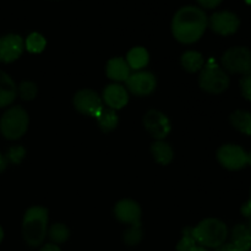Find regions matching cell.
Listing matches in <instances>:
<instances>
[{"label": "cell", "mask_w": 251, "mask_h": 251, "mask_svg": "<svg viewBox=\"0 0 251 251\" xmlns=\"http://www.w3.org/2000/svg\"><path fill=\"white\" fill-rule=\"evenodd\" d=\"M208 26V17L198 6H184L172 19V33L174 38L184 44L198 42Z\"/></svg>", "instance_id": "1"}, {"label": "cell", "mask_w": 251, "mask_h": 251, "mask_svg": "<svg viewBox=\"0 0 251 251\" xmlns=\"http://www.w3.org/2000/svg\"><path fill=\"white\" fill-rule=\"evenodd\" d=\"M48 211L41 206H33L26 211L22 220V235L27 245L37 248L47 235Z\"/></svg>", "instance_id": "2"}, {"label": "cell", "mask_w": 251, "mask_h": 251, "mask_svg": "<svg viewBox=\"0 0 251 251\" xmlns=\"http://www.w3.org/2000/svg\"><path fill=\"white\" fill-rule=\"evenodd\" d=\"M193 237L201 247L217 249L226 243L228 228L217 218H207L193 228Z\"/></svg>", "instance_id": "3"}, {"label": "cell", "mask_w": 251, "mask_h": 251, "mask_svg": "<svg viewBox=\"0 0 251 251\" xmlns=\"http://www.w3.org/2000/svg\"><path fill=\"white\" fill-rule=\"evenodd\" d=\"M28 114L21 107H11L0 119V132L7 140H17L28 129Z\"/></svg>", "instance_id": "4"}, {"label": "cell", "mask_w": 251, "mask_h": 251, "mask_svg": "<svg viewBox=\"0 0 251 251\" xmlns=\"http://www.w3.org/2000/svg\"><path fill=\"white\" fill-rule=\"evenodd\" d=\"M229 77L223 69L216 64L215 60H208L200 70L199 85L203 91L212 95L222 93L229 87Z\"/></svg>", "instance_id": "5"}, {"label": "cell", "mask_w": 251, "mask_h": 251, "mask_svg": "<svg viewBox=\"0 0 251 251\" xmlns=\"http://www.w3.org/2000/svg\"><path fill=\"white\" fill-rule=\"evenodd\" d=\"M222 65L232 74H251V50L247 47H232L222 55Z\"/></svg>", "instance_id": "6"}, {"label": "cell", "mask_w": 251, "mask_h": 251, "mask_svg": "<svg viewBox=\"0 0 251 251\" xmlns=\"http://www.w3.org/2000/svg\"><path fill=\"white\" fill-rule=\"evenodd\" d=\"M217 159L221 166L229 171H239L251 166V152L248 153L238 145H223L217 151Z\"/></svg>", "instance_id": "7"}, {"label": "cell", "mask_w": 251, "mask_h": 251, "mask_svg": "<svg viewBox=\"0 0 251 251\" xmlns=\"http://www.w3.org/2000/svg\"><path fill=\"white\" fill-rule=\"evenodd\" d=\"M114 216L119 222L129 225L127 229H142L141 208L135 201L129 199L119 201L114 207Z\"/></svg>", "instance_id": "8"}, {"label": "cell", "mask_w": 251, "mask_h": 251, "mask_svg": "<svg viewBox=\"0 0 251 251\" xmlns=\"http://www.w3.org/2000/svg\"><path fill=\"white\" fill-rule=\"evenodd\" d=\"M74 107L83 115L96 118L103 109V100L92 90H81L74 96Z\"/></svg>", "instance_id": "9"}, {"label": "cell", "mask_w": 251, "mask_h": 251, "mask_svg": "<svg viewBox=\"0 0 251 251\" xmlns=\"http://www.w3.org/2000/svg\"><path fill=\"white\" fill-rule=\"evenodd\" d=\"M208 26L220 36H230L239 29L240 20L232 11H218L208 19Z\"/></svg>", "instance_id": "10"}, {"label": "cell", "mask_w": 251, "mask_h": 251, "mask_svg": "<svg viewBox=\"0 0 251 251\" xmlns=\"http://www.w3.org/2000/svg\"><path fill=\"white\" fill-rule=\"evenodd\" d=\"M145 129L156 140H163L171 132V122L158 110H149L144 117Z\"/></svg>", "instance_id": "11"}, {"label": "cell", "mask_w": 251, "mask_h": 251, "mask_svg": "<svg viewBox=\"0 0 251 251\" xmlns=\"http://www.w3.org/2000/svg\"><path fill=\"white\" fill-rule=\"evenodd\" d=\"M25 48V42L21 36L15 33L0 37V61L12 63L20 58Z\"/></svg>", "instance_id": "12"}, {"label": "cell", "mask_w": 251, "mask_h": 251, "mask_svg": "<svg viewBox=\"0 0 251 251\" xmlns=\"http://www.w3.org/2000/svg\"><path fill=\"white\" fill-rule=\"evenodd\" d=\"M125 82L130 92L136 96L151 95L156 88V77L153 74L149 71H137V73L130 74Z\"/></svg>", "instance_id": "13"}, {"label": "cell", "mask_w": 251, "mask_h": 251, "mask_svg": "<svg viewBox=\"0 0 251 251\" xmlns=\"http://www.w3.org/2000/svg\"><path fill=\"white\" fill-rule=\"evenodd\" d=\"M103 100L110 109H120L126 105L129 96H127V91L122 85L112 83L103 91Z\"/></svg>", "instance_id": "14"}, {"label": "cell", "mask_w": 251, "mask_h": 251, "mask_svg": "<svg viewBox=\"0 0 251 251\" xmlns=\"http://www.w3.org/2000/svg\"><path fill=\"white\" fill-rule=\"evenodd\" d=\"M17 87L14 80L5 71L0 70V108L7 107L15 100Z\"/></svg>", "instance_id": "15"}, {"label": "cell", "mask_w": 251, "mask_h": 251, "mask_svg": "<svg viewBox=\"0 0 251 251\" xmlns=\"http://www.w3.org/2000/svg\"><path fill=\"white\" fill-rule=\"evenodd\" d=\"M105 73L110 80L126 81L130 76V66L123 58H113L107 63Z\"/></svg>", "instance_id": "16"}, {"label": "cell", "mask_w": 251, "mask_h": 251, "mask_svg": "<svg viewBox=\"0 0 251 251\" xmlns=\"http://www.w3.org/2000/svg\"><path fill=\"white\" fill-rule=\"evenodd\" d=\"M230 244L234 245L240 251H250L251 249V232L247 225H237L232 230Z\"/></svg>", "instance_id": "17"}, {"label": "cell", "mask_w": 251, "mask_h": 251, "mask_svg": "<svg viewBox=\"0 0 251 251\" xmlns=\"http://www.w3.org/2000/svg\"><path fill=\"white\" fill-rule=\"evenodd\" d=\"M151 152L157 163L162 164V166H167L171 163L174 156L172 147L163 140H157L156 142H153L151 145Z\"/></svg>", "instance_id": "18"}, {"label": "cell", "mask_w": 251, "mask_h": 251, "mask_svg": "<svg viewBox=\"0 0 251 251\" xmlns=\"http://www.w3.org/2000/svg\"><path fill=\"white\" fill-rule=\"evenodd\" d=\"M150 55L149 51L142 47H135L131 50H129L126 56V63L130 66V69L134 70H140V69L145 68L149 64Z\"/></svg>", "instance_id": "19"}, {"label": "cell", "mask_w": 251, "mask_h": 251, "mask_svg": "<svg viewBox=\"0 0 251 251\" xmlns=\"http://www.w3.org/2000/svg\"><path fill=\"white\" fill-rule=\"evenodd\" d=\"M96 120H97V124L100 126V129L104 132H109L112 130H114L117 127L118 122V115L117 113L114 112V109H110V108H104L100 110V114L96 117Z\"/></svg>", "instance_id": "20"}, {"label": "cell", "mask_w": 251, "mask_h": 251, "mask_svg": "<svg viewBox=\"0 0 251 251\" xmlns=\"http://www.w3.org/2000/svg\"><path fill=\"white\" fill-rule=\"evenodd\" d=\"M230 123L242 134L251 135V113L245 110H235L230 114Z\"/></svg>", "instance_id": "21"}, {"label": "cell", "mask_w": 251, "mask_h": 251, "mask_svg": "<svg viewBox=\"0 0 251 251\" xmlns=\"http://www.w3.org/2000/svg\"><path fill=\"white\" fill-rule=\"evenodd\" d=\"M203 56L199 51L188 50L181 55V65L189 73H196L203 68Z\"/></svg>", "instance_id": "22"}, {"label": "cell", "mask_w": 251, "mask_h": 251, "mask_svg": "<svg viewBox=\"0 0 251 251\" xmlns=\"http://www.w3.org/2000/svg\"><path fill=\"white\" fill-rule=\"evenodd\" d=\"M69 228L63 223H54L48 230V237L53 244H63L69 239Z\"/></svg>", "instance_id": "23"}, {"label": "cell", "mask_w": 251, "mask_h": 251, "mask_svg": "<svg viewBox=\"0 0 251 251\" xmlns=\"http://www.w3.org/2000/svg\"><path fill=\"white\" fill-rule=\"evenodd\" d=\"M202 247H199V243L193 237V228H185L183 238L176 245V251H200Z\"/></svg>", "instance_id": "24"}, {"label": "cell", "mask_w": 251, "mask_h": 251, "mask_svg": "<svg viewBox=\"0 0 251 251\" xmlns=\"http://www.w3.org/2000/svg\"><path fill=\"white\" fill-rule=\"evenodd\" d=\"M46 38L41 33L33 32V33H31L27 37L26 42H25V46H26L27 50L29 53H41L46 48Z\"/></svg>", "instance_id": "25"}, {"label": "cell", "mask_w": 251, "mask_h": 251, "mask_svg": "<svg viewBox=\"0 0 251 251\" xmlns=\"http://www.w3.org/2000/svg\"><path fill=\"white\" fill-rule=\"evenodd\" d=\"M17 93H19L22 100H31L36 97L37 86L33 82H29V81H24L17 87Z\"/></svg>", "instance_id": "26"}, {"label": "cell", "mask_w": 251, "mask_h": 251, "mask_svg": "<svg viewBox=\"0 0 251 251\" xmlns=\"http://www.w3.org/2000/svg\"><path fill=\"white\" fill-rule=\"evenodd\" d=\"M24 156L25 150L22 147H11L6 154V159L7 162H12V163H20Z\"/></svg>", "instance_id": "27"}, {"label": "cell", "mask_w": 251, "mask_h": 251, "mask_svg": "<svg viewBox=\"0 0 251 251\" xmlns=\"http://www.w3.org/2000/svg\"><path fill=\"white\" fill-rule=\"evenodd\" d=\"M240 90H242V95L244 96L245 100H251V74L245 75L240 80Z\"/></svg>", "instance_id": "28"}, {"label": "cell", "mask_w": 251, "mask_h": 251, "mask_svg": "<svg viewBox=\"0 0 251 251\" xmlns=\"http://www.w3.org/2000/svg\"><path fill=\"white\" fill-rule=\"evenodd\" d=\"M196 1H198L201 6L205 7V9H215V7H217L223 0H196Z\"/></svg>", "instance_id": "29"}, {"label": "cell", "mask_w": 251, "mask_h": 251, "mask_svg": "<svg viewBox=\"0 0 251 251\" xmlns=\"http://www.w3.org/2000/svg\"><path fill=\"white\" fill-rule=\"evenodd\" d=\"M242 213L245 216V217H250L251 216V191H250V198L247 202L243 205L242 207Z\"/></svg>", "instance_id": "30"}, {"label": "cell", "mask_w": 251, "mask_h": 251, "mask_svg": "<svg viewBox=\"0 0 251 251\" xmlns=\"http://www.w3.org/2000/svg\"><path fill=\"white\" fill-rule=\"evenodd\" d=\"M216 251H240V250H238L234 245H232L229 243V244L221 245L220 248H217V249H216Z\"/></svg>", "instance_id": "31"}, {"label": "cell", "mask_w": 251, "mask_h": 251, "mask_svg": "<svg viewBox=\"0 0 251 251\" xmlns=\"http://www.w3.org/2000/svg\"><path fill=\"white\" fill-rule=\"evenodd\" d=\"M41 251H61V250H60V248L58 247V245L50 243V244L44 245V247L41 249Z\"/></svg>", "instance_id": "32"}, {"label": "cell", "mask_w": 251, "mask_h": 251, "mask_svg": "<svg viewBox=\"0 0 251 251\" xmlns=\"http://www.w3.org/2000/svg\"><path fill=\"white\" fill-rule=\"evenodd\" d=\"M6 167H7L6 157L2 156V154L0 153V173H2V172L5 171V169H6Z\"/></svg>", "instance_id": "33"}, {"label": "cell", "mask_w": 251, "mask_h": 251, "mask_svg": "<svg viewBox=\"0 0 251 251\" xmlns=\"http://www.w3.org/2000/svg\"><path fill=\"white\" fill-rule=\"evenodd\" d=\"M2 239H4V230H2L1 226H0V243L2 242Z\"/></svg>", "instance_id": "34"}, {"label": "cell", "mask_w": 251, "mask_h": 251, "mask_svg": "<svg viewBox=\"0 0 251 251\" xmlns=\"http://www.w3.org/2000/svg\"><path fill=\"white\" fill-rule=\"evenodd\" d=\"M247 227L249 228V230H250V232H251V216H250V217H249V222H248Z\"/></svg>", "instance_id": "35"}, {"label": "cell", "mask_w": 251, "mask_h": 251, "mask_svg": "<svg viewBox=\"0 0 251 251\" xmlns=\"http://www.w3.org/2000/svg\"><path fill=\"white\" fill-rule=\"evenodd\" d=\"M244 1H245V2H247V4H248V5H251V0H244Z\"/></svg>", "instance_id": "36"}]
</instances>
